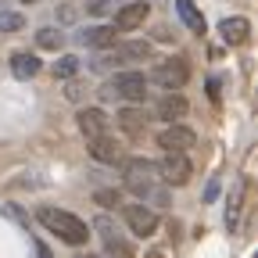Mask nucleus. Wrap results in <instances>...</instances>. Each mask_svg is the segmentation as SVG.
<instances>
[{"label": "nucleus", "instance_id": "f257e3e1", "mask_svg": "<svg viewBox=\"0 0 258 258\" xmlns=\"http://www.w3.org/2000/svg\"><path fill=\"white\" fill-rule=\"evenodd\" d=\"M36 219L47 226L50 233H57L64 244H72V247H83V244H86V237H90V226H86L79 215L64 212V208H40V212H36Z\"/></svg>", "mask_w": 258, "mask_h": 258}, {"label": "nucleus", "instance_id": "f03ea898", "mask_svg": "<svg viewBox=\"0 0 258 258\" xmlns=\"http://www.w3.org/2000/svg\"><path fill=\"white\" fill-rule=\"evenodd\" d=\"M104 101H129V104H144L147 97V76L129 69V72H115L104 86H101Z\"/></svg>", "mask_w": 258, "mask_h": 258}, {"label": "nucleus", "instance_id": "7ed1b4c3", "mask_svg": "<svg viewBox=\"0 0 258 258\" xmlns=\"http://www.w3.org/2000/svg\"><path fill=\"white\" fill-rule=\"evenodd\" d=\"M122 176H125V186L133 190L140 201H151V194L158 190V169L147 158H129L122 165Z\"/></svg>", "mask_w": 258, "mask_h": 258}, {"label": "nucleus", "instance_id": "20e7f679", "mask_svg": "<svg viewBox=\"0 0 258 258\" xmlns=\"http://www.w3.org/2000/svg\"><path fill=\"white\" fill-rule=\"evenodd\" d=\"M151 79L161 86V90H183L186 86V79H190V64H186V57H165L158 64V69L151 72Z\"/></svg>", "mask_w": 258, "mask_h": 258}, {"label": "nucleus", "instance_id": "39448f33", "mask_svg": "<svg viewBox=\"0 0 258 258\" xmlns=\"http://www.w3.org/2000/svg\"><path fill=\"white\" fill-rule=\"evenodd\" d=\"M93 230L101 233V240H104V254H108V258H133V254H137L133 244H129V240L115 230V222H111L108 215H97V219H93Z\"/></svg>", "mask_w": 258, "mask_h": 258}, {"label": "nucleus", "instance_id": "423d86ee", "mask_svg": "<svg viewBox=\"0 0 258 258\" xmlns=\"http://www.w3.org/2000/svg\"><path fill=\"white\" fill-rule=\"evenodd\" d=\"M154 169H158V179L165 183V186H183V183H190V176H194V165H190L186 154H165Z\"/></svg>", "mask_w": 258, "mask_h": 258}, {"label": "nucleus", "instance_id": "0eeeda50", "mask_svg": "<svg viewBox=\"0 0 258 258\" xmlns=\"http://www.w3.org/2000/svg\"><path fill=\"white\" fill-rule=\"evenodd\" d=\"M122 219H125V226L133 230L137 237H154V230H158V212L154 208H147V205H122Z\"/></svg>", "mask_w": 258, "mask_h": 258}, {"label": "nucleus", "instance_id": "6e6552de", "mask_svg": "<svg viewBox=\"0 0 258 258\" xmlns=\"http://www.w3.org/2000/svg\"><path fill=\"white\" fill-rule=\"evenodd\" d=\"M194 144H198V137H194V129H186V125H165L158 133V147L165 151V154H186Z\"/></svg>", "mask_w": 258, "mask_h": 258}, {"label": "nucleus", "instance_id": "1a4fd4ad", "mask_svg": "<svg viewBox=\"0 0 258 258\" xmlns=\"http://www.w3.org/2000/svg\"><path fill=\"white\" fill-rule=\"evenodd\" d=\"M76 122H79V133L86 137V144L90 140H101V137H111V118L101 108H83L76 115Z\"/></svg>", "mask_w": 258, "mask_h": 258}, {"label": "nucleus", "instance_id": "9d476101", "mask_svg": "<svg viewBox=\"0 0 258 258\" xmlns=\"http://www.w3.org/2000/svg\"><path fill=\"white\" fill-rule=\"evenodd\" d=\"M147 15H151V4H147V0H133V4H122V8L115 11V29H118V32L140 29V25L147 22Z\"/></svg>", "mask_w": 258, "mask_h": 258}, {"label": "nucleus", "instance_id": "9b49d317", "mask_svg": "<svg viewBox=\"0 0 258 258\" xmlns=\"http://www.w3.org/2000/svg\"><path fill=\"white\" fill-rule=\"evenodd\" d=\"M76 40H79L83 47H93V50H108V47H115L118 32H115L111 25H93V29H83Z\"/></svg>", "mask_w": 258, "mask_h": 258}, {"label": "nucleus", "instance_id": "f8f14e48", "mask_svg": "<svg viewBox=\"0 0 258 258\" xmlns=\"http://www.w3.org/2000/svg\"><path fill=\"white\" fill-rule=\"evenodd\" d=\"M219 32H222V40L230 43V47H240V43H247V36H251V22L240 18V15L222 18V22H219Z\"/></svg>", "mask_w": 258, "mask_h": 258}, {"label": "nucleus", "instance_id": "ddd939ff", "mask_svg": "<svg viewBox=\"0 0 258 258\" xmlns=\"http://www.w3.org/2000/svg\"><path fill=\"white\" fill-rule=\"evenodd\" d=\"M115 122H118V129H122V133H129V137H140L144 129H147V111H144V108H122V111L115 115Z\"/></svg>", "mask_w": 258, "mask_h": 258}, {"label": "nucleus", "instance_id": "4468645a", "mask_svg": "<svg viewBox=\"0 0 258 258\" xmlns=\"http://www.w3.org/2000/svg\"><path fill=\"white\" fill-rule=\"evenodd\" d=\"M154 115H158V118H165L169 125H176V118H183V115H186V101H183L179 93H165V97L158 101Z\"/></svg>", "mask_w": 258, "mask_h": 258}, {"label": "nucleus", "instance_id": "2eb2a0df", "mask_svg": "<svg viewBox=\"0 0 258 258\" xmlns=\"http://www.w3.org/2000/svg\"><path fill=\"white\" fill-rule=\"evenodd\" d=\"M97 161H104V165H115V161H122V147H118V140H111V137H101V140H90V147H86Z\"/></svg>", "mask_w": 258, "mask_h": 258}, {"label": "nucleus", "instance_id": "dca6fc26", "mask_svg": "<svg viewBox=\"0 0 258 258\" xmlns=\"http://www.w3.org/2000/svg\"><path fill=\"white\" fill-rule=\"evenodd\" d=\"M40 69H43V61H40L36 54H29V50H22V54L11 57V76H15V79H32Z\"/></svg>", "mask_w": 258, "mask_h": 258}, {"label": "nucleus", "instance_id": "f3484780", "mask_svg": "<svg viewBox=\"0 0 258 258\" xmlns=\"http://www.w3.org/2000/svg\"><path fill=\"white\" fill-rule=\"evenodd\" d=\"M244 190H247V179H237L233 183V194H230V208H226V230H237L240 222V208H244Z\"/></svg>", "mask_w": 258, "mask_h": 258}, {"label": "nucleus", "instance_id": "a211bd4d", "mask_svg": "<svg viewBox=\"0 0 258 258\" xmlns=\"http://www.w3.org/2000/svg\"><path fill=\"white\" fill-rule=\"evenodd\" d=\"M151 57V43L147 40H129V43H118L115 47V61H147Z\"/></svg>", "mask_w": 258, "mask_h": 258}, {"label": "nucleus", "instance_id": "6ab92c4d", "mask_svg": "<svg viewBox=\"0 0 258 258\" xmlns=\"http://www.w3.org/2000/svg\"><path fill=\"white\" fill-rule=\"evenodd\" d=\"M176 11H179V18H183V25L190 29V32H205V15L194 8V0H176Z\"/></svg>", "mask_w": 258, "mask_h": 258}, {"label": "nucleus", "instance_id": "aec40b11", "mask_svg": "<svg viewBox=\"0 0 258 258\" xmlns=\"http://www.w3.org/2000/svg\"><path fill=\"white\" fill-rule=\"evenodd\" d=\"M79 57L76 54H61L57 61H54V79H64V83H69V79H76L79 76Z\"/></svg>", "mask_w": 258, "mask_h": 258}, {"label": "nucleus", "instance_id": "412c9836", "mask_svg": "<svg viewBox=\"0 0 258 258\" xmlns=\"http://www.w3.org/2000/svg\"><path fill=\"white\" fill-rule=\"evenodd\" d=\"M61 40H64V36H61L54 25H47V29H40V32H36V47H43V50H57V47H61Z\"/></svg>", "mask_w": 258, "mask_h": 258}, {"label": "nucleus", "instance_id": "4be33fe9", "mask_svg": "<svg viewBox=\"0 0 258 258\" xmlns=\"http://www.w3.org/2000/svg\"><path fill=\"white\" fill-rule=\"evenodd\" d=\"M25 25V15L18 11H0V32H18Z\"/></svg>", "mask_w": 258, "mask_h": 258}, {"label": "nucleus", "instance_id": "5701e85b", "mask_svg": "<svg viewBox=\"0 0 258 258\" xmlns=\"http://www.w3.org/2000/svg\"><path fill=\"white\" fill-rule=\"evenodd\" d=\"M93 201L101 208H115V205H122V194L118 190H93Z\"/></svg>", "mask_w": 258, "mask_h": 258}, {"label": "nucleus", "instance_id": "b1692460", "mask_svg": "<svg viewBox=\"0 0 258 258\" xmlns=\"http://www.w3.org/2000/svg\"><path fill=\"white\" fill-rule=\"evenodd\" d=\"M115 4H118V0H86V15H97V18H101V15H111Z\"/></svg>", "mask_w": 258, "mask_h": 258}, {"label": "nucleus", "instance_id": "393cba45", "mask_svg": "<svg viewBox=\"0 0 258 258\" xmlns=\"http://www.w3.org/2000/svg\"><path fill=\"white\" fill-rule=\"evenodd\" d=\"M64 97H69V101H79V97H83V83H79V79H69V90H64Z\"/></svg>", "mask_w": 258, "mask_h": 258}, {"label": "nucleus", "instance_id": "a878e982", "mask_svg": "<svg viewBox=\"0 0 258 258\" xmlns=\"http://www.w3.org/2000/svg\"><path fill=\"white\" fill-rule=\"evenodd\" d=\"M215 194H219V179H212V183H208V190H205V201H212Z\"/></svg>", "mask_w": 258, "mask_h": 258}, {"label": "nucleus", "instance_id": "bb28decb", "mask_svg": "<svg viewBox=\"0 0 258 258\" xmlns=\"http://www.w3.org/2000/svg\"><path fill=\"white\" fill-rule=\"evenodd\" d=\"M76 18V8H61V22H72Z\"/></svg>", "mask_w": 258, "mask_h": 258}, {"label": "nucleus", "instance_id": "cd10ccee", "mask_svg": "<svg viewBox=\"0 0 258 258\" xmlns=\"http://www.w3.org/2000/svg\"><path fill=\"white\" fill-rule=\"evenodd\" d=\"M36 254H40V258H50V247H47V244H40V240H36Z\"/></svg>", "mask_w": 258, "mask_h": 258}, {"label": "nucleus", "instance_id": "c85d7f7f", "mask_svg": "<svg viewBox=\"0 0 258 258\" xmlns=\"http://www.w3.org/2000/svg\"><path fill=\"white\" fill-rule=\"evenodd\" d=\"M79 258H97V254H79Z\"/></svg>", "mask_w": 258, "mask_h": 258}, {"label": "nucleus", "instance_id": "c756f323", "mask_svg": "<svg viewBox=\"0 0 258 258\" xmlns=\"http://www.w3.org/2000/svg\"><path fill=\"white\" fill-rule=\"evenodd\" d=\"M22 4H32V0H22Z\"/></svg>", "mask_w": 258, "mask_h": 258}]
</instances>
